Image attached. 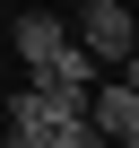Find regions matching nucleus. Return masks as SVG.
<instances>
[{"label": "nucleus", "instance_id": "nucleus-1", "mask_svg": "<svg viewBox=\"0 0 139 148\" xmlns=\"http://www.w3.org/2000/svg\"><path fill=\"white\" fill-rule=\"evenodd\" d=\"M78 113H87V87H61V79H26V87L9 96V131H26V139L78 122Z\"/></svg>", "mask_w": 139, "mask_h": 148}, {"label": "nucleus", "instance_id": "nucleus-2", "mask_svg": "<svg viewBox=\"0 0 139 148\" xmlns=\"http://www.w3.org/2000/svg\"><path fill=\"white\" fill-rule=\"evenodd\" d=\"M130 35H139V18H130V0H78V35H70V44H78L87 61H130Z\"/></svg>", "mask_w": 139, "mask_h": 148}, {"label": "nucleus", "instance_id": "nucleus-3", "mask_svg": "<svg viewBox=\"0 0 139 148\" xmlns=\"http://www.w3.org/2000/svg\"><path fill=\"white\" fill-rule=\"evenodd\" d=\"M9 44H18V61L35 70V79H52V61L70 52V26H61V9H26V18L9 26Z\"/></svg>", "mask_w": 139, "mask_h": 148}, {"label": "nucleus", "instance_id": "nucleus-4", "mask_svg": "<svg viewBox=\"0 0 139 148\" xmlns=\"http://www.w3.org/2000/svg\"><path fill=\"white\" fill-rule=\"evenodd\" d=\"M87 113H96V131L104 139H139V87H87Z\"/></svg>", "mask_w": 139, "mask_h": 148}, {"label": "nucleus", "instance_id": "nucleus-5", "mask_svg": "<svg viewBox=\"0 0 139 148\" xmlns=\"http://www.w3.org/2000/svg\"><path fill=\"white\" fill-rule=\"evenodd\" d=\"M44 148H113V139L96 131V113H78V122H61V131H44Z\"/></svg>", "mask_w": 139, "mask_h": 148}, {"label": "nucleus", "instance_id": "nucleus-6", "mask_svg": "<svg viewBox=\"0 0 139 148\" xmlns=\"http://www.w3.org/2000/svg\"><path fill=\"white\" fill-rule=\"evenodd\" d=\"M96 70H104V61H87V52H78V44H70V52H61V61H52V79H61V87H96Z\"/></svg>", "mask_w": 139, "mask_h": 148}, {"label": "nucleus", "instance_id": "nucleus-7", "mask_svg": "<svg viewBox=\"0 0 139 148\" xmlns=\"http://www.w3.org/2000/svg\"><path fill=\"white\" fill-rule=\"evenodd\" d=\"M113 148H139V139H113Z\"/></svg>", "mask_w": 139, "mask_h": 148}, {"label": "nucleus", "instance_id": "nucleus-8", "mask_svg": "<svg viewBox=\"0 0 139 148\" xmlns=\"http://www.w3.org/2000/svg\"><path fill=\"white\" fill-rule=\"evenodd\" d=\"M130 52H139V35H130Z\"/></svg>", "mask_w": 139, "mask_h": 148}]
</instances>
